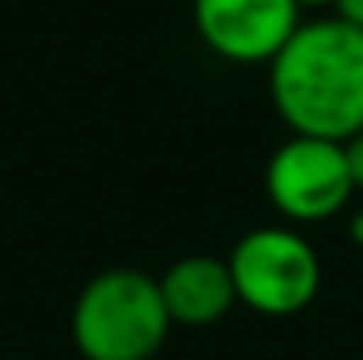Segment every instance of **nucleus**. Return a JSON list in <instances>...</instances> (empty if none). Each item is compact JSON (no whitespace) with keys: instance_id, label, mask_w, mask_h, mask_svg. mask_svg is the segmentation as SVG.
<instances>
[{"instance_id":"obj_1","label":"nucleus","mask_w":363,"mask_h":360,"mask_svg":"<svg viewBox=\"0 0 363 360\" xmlns=\"http://www.w3.org/2000/svg\"><path fill=\"white\" fill-rule=\"evenodd\" d=\"M271 101L294 136L348 143L363 132V31L306 20L271 62Z\"/></svg>"},{"instance_id":"obj_2","label":"nucleus","mask_w":363,"mask_h":360,"mask_svg":"<svg viewBox=\"0 0 363 360\" xmlns=\"http://www.w3.org/2000/svg\"><path fill=\"white\" fill-rule=\"evenodd\" d=\"M170 325L159 279L140 268H108L93 276L70 314L74 345L85 360H151Z\"/></svg>"},{"instance_id":"obj_3","label":"nucleus","mask_w":363,"mask_h":360,"mask_svg":"<svg viewBox=\"0 0 363 360\" xmlns=\"http://www.w3.org/2000/svg\"><path fill=\"white\" fill-rule=\"evenodd\" d=\"M236 298L267 318H290L306 310L321 290V260L313 244L294 229L263 225L244 233L228 256Z\"/></svg>"},{"instance_id":"obj_4","label":"nucleus","mask_w":363,"mask_h":360,"mask_svg":"<svg viewBox=\"0 0 363 360\" xmlns=\"http://www.w3.org/2000/svg\"><path fill=\"white\" fill-rule=\"evenodd\" d=\"M356 194L344 143L290 136L267 163V198L290 221H328Z\"/></svg>"},{"instance_id":"obj_5","label":"nucleus","mask_w":363,"mask_h":360,"mask_svg":"<svg viewBox=\"0 0 363 360\" xmlns=\"http://www.w3.org/2000/svg\"><path fill=\"white\" fill-rule=\"evenodd\" d=\"M194 28L213 55L240 66L274 62L301 28L298 0H194Z\"/></svg>"},{"instance_id":"obj_6","label":"nucleus","mask_w":363,"mask_h":360,"mask_svg":"<svg viewBox=\"0 0 363 360\" xmlns=\"http://www.w3.org/2000/svg\"><path fill=\"white\" fill-rule=\"evenodd\" d=\"M159 290L174 325H213L240 302L228 260L201 252L170 263L167 276L159 279Z\"/></svg>"},{"instance_id":"obj_7","label":"nucleus","mask_w":363,"mask_h":360,"mask_svg":"<svg viewBox=\"0 0 363 360\" xmlns=\"http://www.w3.org/2000/svg\"><path fill=\"white\" fill-rule=\"evenodd\" d=\"M344 159H348V175H352V186L363 190V132L352 136L348 143H344Z\"/></svg>"},{"instance_id":"obj_8","label":"nucleus","mask_w":363,"mask_h":360,"mask_svg":"<svg viewBox=\"0 0 363 360\" xmlns=\"http://www.w3.org/2000/svg\"><path fill=\"white\" fill-rule=\"evenodd\" d=\"M336 16H340L344 23H352V28L363 31V0H336Z\"/></svg>"},{"instance_id":"obj_9","label":"nucleus","mask_w":363,"mask_h":360,"mask_svg":"<svg viewBox=\"0 0 363 360\" xmlns=\"http://www.w3.org/2000/svg\"><path fill=\"white\" fill-rule=\"evenodd\" d=\"M352 240L363 248V213H356V217H352Z\"/></svg>"},{"instance_id":"obj_10","label":"nucleus","mask_w":363,"mask_h":360,"mask_svg":"<svg viewBox=\"0 0 363 360\" xmlns=\"http://www.w3.org/2000/svg\"><path fill=\"white\" fill-rule=\"evenodd\" d=\"M301 8H328V4H336V0H298Z\"/></svg>"},{"instance_id":"obj_11","label":"nucleus","mask_w":363,"mask_h":360,"mask_svg":"<svg viewBox=\"0 0 363 360\" xmlns=\"http://www.w3.org/2000/svg\"><path fill=\"white\" fill-rule=\"evenodd\" d=\"M20 360H23V356H20Z\"/></svg>"}]
</instances>
